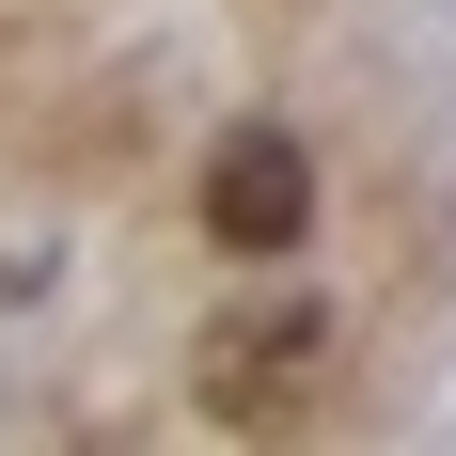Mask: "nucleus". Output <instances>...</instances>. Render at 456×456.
Segmentation results:
<instances>
[{
    "instance_id": "f257e3e1",
    "label": "nucleus",
    "mask_w": 456,
    "mask_h": 456,
    "mask_svg": "<svg viewBox=\"0 0 456 456\" xmlns=\"http://www.w3.org/2000/svg\"><path fill=\"white\" fill-rule=\"evenodd\" d=\"M330 299H299V283H268V299H221V315L189 330V410L236 425V441H283V425H315L330 394Z\"/></svg>"
},
{
    "instance_id": "f03ea898",
    "label": "nucleus",
    "mask_w": 456,
    "mask_h": 456,
    "mask_svg": "<svg viewBox=\"0 0 456 456\" xmlns=\"http://www.w3.org/2000/svg\"><path fill=\"white\" fill-rule=\"evenodd\" d=\"M189 205H205V236H221L236 268H283V252L315 236V142L299 126H221Z\"/></svg>"
},
{
    "instance_id": "7ed1b4c3",
    "label": "nucleus",
    "mask_w": 456,
    "mask_h": 456,
    "mask_svg": "<svg viewBox=\"0 0 456 456\" xmlns=\"http://www.w3.org/2000/svg\"><path fill=\"white\" fill-rule=\"evenodd\" d=\"M47 299V252H0V315H32Z\"/></svg>"
}]
</instances>
